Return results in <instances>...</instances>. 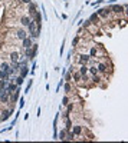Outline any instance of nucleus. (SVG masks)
Here are the masks:
<instances>
[{"label": "nucleus", "mask_w": 128, "mask_h": 143, "mask_svg": "<svg viewBox=\"0 0 128 143\" xmlns=\"http://www.w3.org/2000/svg\"><path fill=\"white\" fill-rule=\"evenodd\" d=\"M20 73H22V76H26V75H27V67H26V66H23V67H22Z\"/></svg>", "instance_id": "12"}, {"label": "nucleus", "mask_w": 128, "mask_h": 143, "mask_svg": "<svg viewBox=\"0 0 128 143\" xmlns=\"http://www.w3.org/2000/svg\"><path fill=\"white\" fill-rule=\"evenodd\" d=\"M0 120H2V119H0Z\"/></svg>", "instance_id": "17"}, {"label": "nucleus", "mask_w": 128, "mask_h": 143, "mask_svg": "<svg viewBox=\"0 0 128 143\" xmlns=\"http://www.w3.org/2000/svg\"><path fill=\"white\" fill-rule=\"evenodd\" d=\"M59 139L66 140V132H65V130H62V132H61V137H59Z\"/></svg>", "instance_id": "13"}, {"label": "nucleus", "mask_w": 128, "mask_h": 143, "mask_svg": "<svg viewBox=\"0 0 128 143\" xmlns=\"http://www.w3.org/2000/svg\"><path fill=\"white\" fill-rule=\"evenodd\" d=\"M14 36H16V39H19V40H23L25 37H27V36H26V32H25L23 29H17Z\"/></svg>", "instance_id": "3"}, {"label": "nucleus", "mask_w": 128, "mask_h": 143, "mask_svg": "<svg viewBox=\"0 0 128 143\" xmlns=\"http://www.w3.org/2000/svg\"><path fill=\"white\" fill-rule=\"evenodd\" d=\"M62 103H63V106H68V104H69V97H63Z\"/></svg>", "instance_id": "14"}, {"label": "nucleus", "mask_w": 128, "mask_h": 143, "mask_svg": "<svg viewBox=\"0 0 128 143\" xmlns=\"http://www.w3.org/2000/svg\"><path fill=\"white\" fill-rule=\"evenodd\" d=\"M79 73L81 75H86L88 73V64H81V67H79Z\"/></svg>", "instance_id": "8"}, {"label": "nucleus", "mask_w": 128, "mask_h": 143, "mask_svg": "<svg viewBox=\"0 0 128 143\" xmlns=\"http://www.w3.org/2000/svg\"><path fill=\"white\" fill-rule=\"evenodd\" d=\"M81 132H82V127L79 126V124H76V126L74 127V135H81Z\"/></svg>", "instance_id": "10"}, {"label": "nucleus", "mask_w": 128, "mask_h": 143, "mask_svg": "<svg viewBox=\"0 0 128 143\" xmlns=\"http://www.w3.org/2000/svg\"><path fill=\"white\" fill-rule=\"evenodd\" d=\"M81 73H79V72H74V75H72V79H74L75 82H78L79 83V80H81Z\"/></svg>", "instance_id": "9"}, {"label": "nucleus", "mask_w": 128, "mask_h": 143, "mask_svg": "<svg viewBox=\"0 0 128 143\" xmlns=\"http://www.w3.org/2000/svg\"><path fill=\"white\" fill-rule=\"evenodd\" d=\"M23 47H25V49H30V47H32V40L27 39V37H25V39H23Z\"/></svg>", "instance_id": "7"}, {"label": "nucleus", "mask_w": 128, "mask_h": 143, "mask_svg": "<svg viewBox=\"0 0 128 143\" xmlns=\"http://www.w3.org/2000/svg\"><path fill=\"white\" fill-rule=\"evenodd\" d=\"M22 3H25V4H30V0H22Z\"/></svg>", "instance_id": "16"}, {"label": "nucleus", "mask_w": 128, "mask_h": 143, "mask_svg": "<svg viewBox=\"0 0 128 143\" xmlns=\"http://www.w3.org/2000/svg\"><path fill=\"white\" fill-rule=\"evenodd\" d=\"M20 23H22L23 26H29V23H30V17H29V16H22V17H20Z\"/></svg>", "instance_id": "5"}, {"label": "nucleus", "mask_w": 128, "mask_h": 143, "mask_svg": "<svg viewBox=\"0 0 128 143\" xmlns=\"http://www.w3.org/2000/svg\"><path fill=\"white\" fill-rule=\"evenodd\" d=\"M89 60H91V56L88 55V53H82V55L79 56V59L76 60V63H79V64H88Z\"/></svg>", "instance_id": "2"}, {"label": "nucleus", "mask_w": 128, "mask_h": 143, "mask_svg": "<svg viewBox=\"0 0 128 143\" xmlns=\"http://www.w3.org/2000/svg\"><path fill=\"white\" fill-rule=\"evenodd\" d=\"M10 60H12V63H19V53L12 52L10 53Z\"/></svg>", "instance_id": "4"}, {"label": "nucleus", "mask_w": 128, "mask_h": 143, "mask_svg": "<svg viewBox=\"0 0 128 143\" xmlns=\"http://www.w3.org/2000/svg\"><path fill=\"white\" fill-rule=\"evenodd\" d=\"M27 27H29V30H30V33H32L33 37H38L39 32H40V23H38L36 20H30V23H29Z\"/></svg>", "instance_id": "1"}, {"label": "nucleus", "mask_w": 128, "mask_h": 143, "mask_svg": "<svg viewBox=\"0 0 128 143\" xmlns=\"http://www.w3.org/2000/svg\"><path fill=\"white\" fill-rule=\"evenodd\" d=\"M65 90H66V93H71V84H66L65 86Z\"/></svg>", "instance_id": "15"}, {"label": "nucleus", "mask_w": 128, "mask_h": 143, "mask_svg": "<svg viewBox=\"0 0 128 143\" xmlns=\"http://www.w3.org/2000/svg\"><path fill=\"white\" fill-rule=\"evenodd\" d=\"M122 10H124V9H122L121 6H117V4L111 7V12H112V13H115V14H121V13H122Z\"/></svg>", "instance_id": "6"}, {"label": "nucleus", "mask_w": 128, "mask_h": 143, "mask_svg": "<svg viewBox=\"0 0 128 143\" xmlns=\"http://www.w3.org/2000/svg\"><path fill=\"white\" fill-rule=\"evenodd\" d=\"M3 116L2 117H0V119H2V120H6V119H9V115H10V110H4L3 113H2Z\"/></svg>", "instance_id": "11"}]
</instances>
